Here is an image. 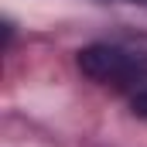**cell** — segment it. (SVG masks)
<instances>
[{
  "instance_id": "2",
  "label": "cell",
  "mask_w": 147,
  "mask_h": 147,
  "mask_svg": "<svg viewBox=\"0 0 147 147\" xmlns=\"http://www.w3.org/2000/svg\"><path fill=\"white\" fill-rule=\"evenodd\" d=\"M130 110L137 113L140 120H147V86L140 89V92H134V96H130Z\"/></svg>"
},
{
  "instance_id": "1",
  "label": "cell",
  "mask_w": 147,
  "mask_h": 147,
  "mask_svg": "<svg viewBox=\"0 0 147 147\" xmlns=\"http://www.w3.org/2000/svg\"><path fill=\"white\" fill-rule=\"evenodd\" d=\"M82 75L116 92H140L147 86V51L127 45H89L75 55Z\"/></svg>"
}]
</instances>
